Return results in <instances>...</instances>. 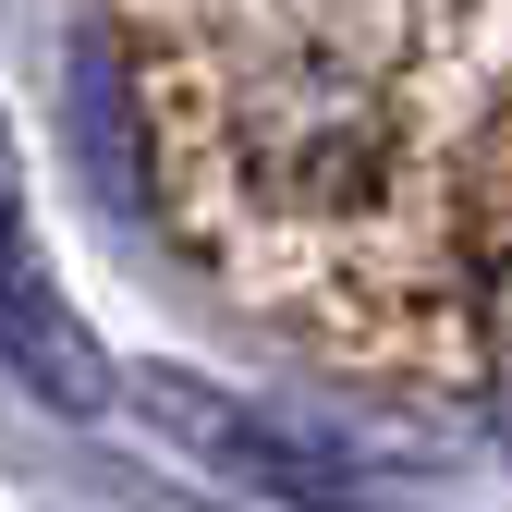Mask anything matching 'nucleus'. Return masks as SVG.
Wrapping results in <instances>:
<instances>
[{"mask_svg":"<svg viewBox=\"0 0 512 512\" xmlns=\"http://www.w3.org/2000/svg\"><path fill=\"white\" fill-rule=\"evenodd\" d=\"M488 342H500V366H512V281L488 293Z\"/></svg>","mask_w":512,"mask_h":512,"instance_id":"obj_4","label":"nucleus"},{"mask_svg":"<svg viewBox=\"0 0 512 512\" xmlns=\"http://www.w3.org/2000/svg\"><path fill=\"white\" fill-rule=\"evenodd\" d=\"M0 354H13V378H25L37 403H61V415H98V403H110V354L86 342V317L61 305V281L37 269L13 147H0Z\"/></svg>","mask_w":512,"mask_h":512,"instance_id":"obj_2","label":"nucleus"},{"mask_svg":"<svg viewBox=\"0 0 512 512\" xmlns=\"http://www.w3.org/2000/svg\"><path fill=\"white\" fill-rule=\"evenodd\" d=\"M74 122H86V159H98V196L135 208L147 196V159H135V98H122L110 49H86V86H74Z\"/></svg>","mask_w":512,"mask_h":512,"instance_id":"obj_3","label":"nucleus"},{"mask_svg":"<svg viewBox=\"0 0 512 512\" xmlns=\"http://www.w3.org/2000/svg\"><path fill=\"white\" fill-rule=\"evenodd\" d=\"M147 427H171L183 452H208V464H220L232 488H256V500H293V512H391V500L366 488V464L317 452V439L244 415V403H220V391H196V378H147Z\"/></svg>","mask_w":512,"mask_h":512,"instance_id":"obj_1","label":"nucleus"}]
</instances>
